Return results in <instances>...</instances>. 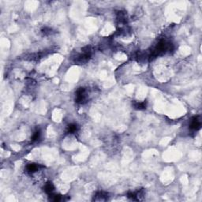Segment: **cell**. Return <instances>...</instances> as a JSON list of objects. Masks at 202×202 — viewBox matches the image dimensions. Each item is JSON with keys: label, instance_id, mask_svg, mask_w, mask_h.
I'll return each mask as SVG.
<instances>
[{"label": "cell", "instance_id": "7a4b0ae2", "mask_svg": "<svg viewBox=\"0 0 202 202\" xmlns=\"http://www.w3.org/2000/svg\"><path fill=\"white\" fill-rule=\"evenodd\" d=\"M91 58V51L89 49V47H87V50H85L83 51L81 55H79L77 56L76 59H75V62L78 63H85L86 62L89 60V59Z\"/></svg>", "mask_w": 202, "mask_h": 202}, {"label": "cell", "instance_id": "30bf717a", "mask_svg": "<svg viewBox=\"0 0 202 202\" xmlns=\"http://www.w3.org/2000/svg\"><path fill=\"white\" fill-rule=\"evenodd\" d=\"M42 33H44V35H49L52 33V29L50 28L44 27L43 29H42Z\"/></svg>", "mask_w": 202, "mask_h": 202}, {"label": "cell", "instance_id": "3957f363", "mask_svg": "<svg viewBox=\"0 0 202 202\" xmlns=\"http://www.w3.org/2000/svg\"><path fill=\"white\" fill-rule=\"evenodd\" d=\"M201 127V118L199 115L197 116H194L191 119L190 122V125H189V128L193 130H198Z\"/></svg>", "mask_w": 202, "mask_h": 202}, {"label": "cell", "instance_id": "8992f818", "mask_svg": "<svg viewBox=\"0 0 202 202\" xmlns=\"http://www.w3.org/2000/svg\"><path fill=\"white\" fill-rule=\"evenodd\" d=\"M44 191L46 192L48 195H51V194H53L54 189H55V187H54L53 184H52L51 182H47L46 184H45V186H44Z\"/></svg>", "mask_w": 202, "mask_h": 202}, {"label": "cell", "instance_id": "52a82bcc", "mask_svg": "<svg viewBox=\"0 0 202 202\" xmlns=\"http://www.w3.org/2000/svg\"><path fill=\"white\" fill-rule=\"evenodd\" d=\"M134 108L137 110H145L147 107V102L143 101V102H134Z\"/></svg>", "mask_w": 202, "mask_h": 202}, {"label": "cell", "instance_id": "6da1fadb", "mask_svg": "<svg viewBox=\"0 0 202 202\" xmlns=\"http://www.w3.org/2000/svg\"><path fill=\"white\" fill-rule=\"evenodd\" d=\"M75 100L77 104H85L87 100V92L85 88H79L76 91V98Z\"/></svg>", "mask_w": 202, "mask_h": 202}, {"label": "cell", "instance_id": "277c9868", "mask_svg": "<svg viewBox=\"0 0 202 202\" xmlns=\"http://www.w3.org/2000/svg\"><path fill=\"white\" fill-rule=\"evenodd\" d=\"M40 167H42L40 165L36 164H28L26 167H25V170H26V172L29 173V174H33L35 173L36 171H37Z\"/></svg>", "mask_w": 202, "mask_h": 202}, {"label": "cell", "instance_id": "9c48e42d", "mask_svg": "<svg viewBox=\"0 0 202 202\" xmlns=\"http://www.w3.org/2000/svg\"><path fill=\"white\" fill-rule=\"evenodd\" d=\"M40 137V130H36V131L33 133V136L31 137V140H32V141L33 142L36 141H38Z\"/></svg>", "mask_w": 202, "mask_h": 202}, {"label": "cell", "instance_id": "ba28073f", "mask_svg": "<svg viewBox=\"0 0 202 202\" xmlns=\"http://www.w3.org/2000/svg\"><path fill=\"white\" fill-rule=\"evenodd\" d=\"M78 130V126L77 124H74V123H71L70 125H68L67 126V129H66V133L68 134H74V133H76Z\"/></svg>", "mask_w": 202, "mask_h": 202}, {"label": "cell", "instance_id": "5b68a950", "mask_svg": "<svg viewBox=\"0 0 202 202\" xmlns=\"http://www.w3.org/2000/svg\"><path fill=\"white\" fill-rule=\"evenodd\" d=\"M108 199V195L104 192H98L94 196V199L95 201H104Z\"/></svg>", "mask_w": 202, "mask_h": 202}]
</instances>
